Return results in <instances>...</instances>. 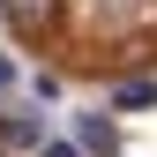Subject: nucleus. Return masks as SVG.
Returning a JSON list of instances; mask_svg holds the SVG:
<instances>
[{"mask_svg":"<svg viewBox=\"0 0 157 157\" xmlns=\"http://www.w3.org/2000/svg\"><path fill=\"white\" fill-rule=\"evenodd\" d=\"M0 15H8L15 37H45L52 23H60V0H0Z\"/></svg>","mask_w":157,"mask_h":157,"instance_id":"nucleus-1","label":"nucleus"},{"mask_svg":"<svg viewBox=\"0 0 157 157\" xmlns=\"http://www.w3.org/2000/svg\"><path fill=\"white\" fill-rule=\"evenodd\" d=\"M135 105H157V82H120L112 90V112H135Z\"/></svg>","mask_w":157,"mask_h":157,"instance_id":"nucleus-2","label":"nucleus"},{"mask_svg":"<svg viewBox=\"0 0 157 157\" xmlns=\"http://www.w3.org/2000/svg\"><path fill=\"white\" fill-rule=\"evenodd\" d=\"M0 82H15V67H8V60H0Z\"/></svg>","mask_w":157,"mask_h":157,"instance_id":"nucleus-3","label":"nucleus"}]
</instances>
